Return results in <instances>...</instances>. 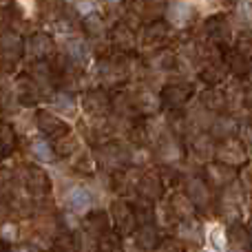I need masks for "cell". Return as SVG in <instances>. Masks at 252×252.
<instances>
[{"instance_id":"cell-1","label":"cell","mask_w":252,"mask_h":252,"mask_svg":"<svg viewBox=\"0 0 252 252\" xmlns=\"http://www.w3.org/2000/svg\"><path fill=\"white\" fill-rule=\"evenodd\" d=\"M95 161L109 173H120L130 166V153L120 142H106L97 148Z\"/></svg>"},{"instance_id":"cell-2","label":"cell","mask_w":252,"mask_h":252,"mask_svg":"<svg viewBox=\"0 0 252 252\" xmlns=\"http://www.w3.org/2000/svg\"><path fill=\"white\" fill-rule=\"evenodd\" d=\"M111 215V223L115 226V230L120 235H133L135 228L139 226L137 221V213H135V206H130L126 199H115L109 208Z\"/></svg>"},{"instance_id":"cell-3","label":"cell","mask_w":252,"mask_h":252,"mask_svg":"<svg viewBox=\"0 0 252 252\" xmlns=\"http://www.w3.org/2000/svg\"><path fill=\"white\" fill-rule=\"evenodd\" d=\"M25 53L31 60H51L58 53L56 40L47 31H33L29 38L25 40Z\"/></svg>"},{"instance_id":"cell-4","label":"cell","mask_w":252,"mask_h":252,"mask_svg":"<svg viewBox=\"0 0 252 252\" xmlns=\"http://www.w3.org/2000/svg\"><path fill=\"white\" fill-rule=\"evenodd\" d=\"M25 58V40L18 31L4 29L0 31V60L2 64L13 66Z\"/></svg>"},{"instance_id":"cell-5","label":"cell","mask_w":252,"mask_h":252,"mask_svg":"<svg viewBox=\"0 0 252 252\" xmlns=\"http://www.w3.org/2000/svg\"><path fill=\"white\" fill-rule=\"evenodd\" d=\"M135 190H137V195L142 197L144 201L155 204V201H159L161 197H164L166 182H164V177H161V173H157V170H146V173H142L137 177Z\"/></svg>"},{"instance_id":"cell-6","label":"cell","mask_w":252,"mask_h":252,"mask_svg":"<svg viewBox=\"0 0 252 252\" xmlns=\"http://www.w3.org/2000/svg\"><path fill=\"white\" fill-rule=\"evenodd\" d=\"M22 182L31 197H44L51 192V177L49 173L38 164H27L22 173Z\"/></svg>"},{"instance_id":"cell-7","label":"cell","mask_w":252,"mask_h":252,"mask_svg":"<svg viewBox=\"0 0 252 252\" xmlns=\"http://www.w3.org/2000/svg\"><path fill=\"white\" fill-rule=\"evenodd\" d=\"M204 179L213 190H223L228 188L232 182H237V168L235 166H228L223 161H210L204 168Z\"/></svg>"},{"instance_id":"cell-8","label":"cell","mask_w":252,"mask_h":252,"mask_svg":"<svg viewBox=\"0 0 252 252\" xmlns=\"http://www.w3.org/2000/svg\"><path fill=\"white\" fill-rule=\"evenodd\" d=\"M192 97V87L186 82H170L161 89L159 102L164 109L168 111H182Z\"/></svg>"},{"instance_id":"cell-9","label":"cell","mask_w":252,"mask_h":252,"mask_svg":"<svg viewBox=\"0 0 252 252\" xmlns=\"http://www.w3.org/2000/svg\"><path fill=\"white\" fill-rule=\"evenodd\" d=\"M35 126H38L40 135H42L44 139H56V137H60V135H64L71 130V126L66 124L60 115L49 111V109L35 111Z\"/></svg>"},{"instance_id":"cell-10","label":"cell","mask_w":252,"mask_h":252,"mask_svg":"<svg viewBox=\"0 0 252 252\" xmlns=\"http://www.w3.org/2000/svg\"><path fill=\"white\" fill-rule=\"evenodd\" d=\"M215 157H217L219 161H223V164L235 166L237 168V166L246 164V159H248V146L237 137L221 139L219 146L215 148Z\"/></svg>"},{"instance_id":"cell-11","label":"cell","mask_w":252,"mask_h":252,"mask_svg":"<svg viewBox=\"0 0 252 252\" xmlns=\"http://www.w3.org/2000/svg\"><path fill=\"white\" fill-rule=\"evenodd\" d=\"M204 29H206L208 40L215 44V47L221 49V51L230 44L232 31H230V22H228L226 13H215V16H210L208 20H206Z\"/></svg>"},{"instance_id":"cell-12","label":"cell","mask_w":252,"mask_h":252,"mask_svg":"<svg viewBox=\"0 0 252 252\" xmlns=\"http://www.w3.org/2000/svg\"><path fill=\"white\" fill-rule=\"evenodd\" d=\"M82 109L91 118H102V115L113 111V97H111V93L106 89H91L82 97Z\"/></svg>"},{"instance_id":"cell-13","label":"cell","mask_w":252,"mask_h":252,"mask_svg":"<svg viewBox=\"0 0 252 252\" xmlns=\"http://www.w3.org/2000/svg\"><path fill=\"white\" fill-rule=\"evenodd\" d=\"M109 42L118 53H128L130 56L135 51V47H137V33H135V29L128 22H118L109 31Z\"/></svg>"},{"instance_id":"cell-14","label":"cell","mask_w":252,"mask_h":252,"mask_svg":"<svg viewBox=\"0 0 252 252\" xmlns=\"http://www.w3.org/2000/svg\"><path fill=\"white\" fill-rule=\"evenodd\" d=\"M13 91H16V97H18V102H20V106H35L44 97L38 82H35L29 73L18 75L16 82H13Z\"/></svg>"},{"instance_id":"cell-15","label":"cell","mask_w":252,"mask_h":252,"mask_svg":"<svg viewBox=\"0 0 252 252\" xmlns=\"http://www.w3.org/2000/svg\"><path fill=\"white\" fill-rule=\"evenodd\" d=\"M168 38H170V22L168 20L153 18L142 29V44L148 49H161Z\"/></svg>"},{"instance_id":"cell-16","label":"cell","mask_w":252,"mask_h":252,"mask_svg":"<svg viewBox=\"0 0 252 252\" xmlns=\"http://www.w3.org/2000/svg\"><path fill=\"white\" fill-rule=\"evenodd\" d=\"M244 190H239V186H235V182L228 188H223V199H221V213L226 219H230V223L239 221L241 217V206H244Z\"/></svg>"},{"instance_id":"cell-17","label":"cell","mask_w":252,"mask_h":252,"mask_svg":"<svg viewBox=\"0 0 252 252\" xmlns=\"http://www.w3.org/2000/svg\"><path fill=\"white\" fill-rule=\"evenodd\" d=\"M223 62H226L228 71L235 73L237 78H246L250 73V56H246L244 51H239L237 47H226L223 49Z\"/></svg>"},{"instance_id":"cell-18","label":"cell","mask_w":252,"mask_h":252,"mask_svg":"<svg viewBox=\"0 0 252 252\" xmlns=\"http://www.w3.org/2000/svg\"><path fill=\"white\" fill-rule=\"evenodd\" d=\"M166 16H168L170 27H186V25H190V20L195 18V9L188 2L173 0V2L166 4Z\"/></svg>"},{"instance_id":"cell-19","label":"cell","mask_w":252,"mask_h":252,"mask_svg":"<svg viewBox=\"0 0 252 252\" xmlns=\"http://www.w3.org/2000/svg\"><path fill=\"white\" fill-rule=\"evenodd\" d=\"M168 213L173 215L175 219L184 221V219L195 217L197 206L192 204L190 197H188L186 192H175V195H170V199H168Z\"/></svg>"},{"instance_id":"cell-20","label":"cell","mask_w":252,"mask_h":252,"mask_svg":"<svg viewBox=\"0 0 252 252\" xmlns=\"http://www.w3.org/2000/svg\"><path fill=\"white\" fill-rule=\"evenodd\" d=\"M157 153H159V157L164 161H177L184 157V146L179 144V137L173 133H166L161 135L159 139H157Z\"/></svg>"},{"instance_id":"cell-21","label":"cell","mask_w":252,"mask_h":252,"mask_svg":"<svg viewBox=\"0 0 252 252\" xmlns=\"http://www.w3.org/2000/svg\"><path fill=\"white\" fill-rule=\"evenodd\" d=\"M201 106L208 113H223L228 109V95L217 87H208V91L201 93Z\"/></svg>"},{"instance_id":"cell-22","label":"cell","mask_w":252,"mask_h":252,"mask_svg":"<svg viewBox=\"0 0 252 252\" xmlns=\"http://www.w3.org/2000/svg\"><path fill=\"white\" fill-rule=\"evenodd\" d=\"M186 188H188L186 195L190 197V201L197 206V210L210 204V190H213V188H210L208 184H206V179H204V177H195V179H190Z\"/></svg>"},{"instance_id":"cell-23","label":"cell","mask_w":252,"mask_h":252,"mask_svg":"<svg viewBox=\"0 0 252 252\" xmlns=\"http://www.w3.org/2000/svg\"><path fill=\"white\" fill-rule=\"evenodd\" d=\"M84 230L97 241V237H102L106 230H111L109 215L102 213V210H91V213L87 215V219H84Z\"/></svg>"},{"instance_id":"cell-24","label":"cell","mask_w":252,"mask_h":252,"mask_svg":"<svg viewBox=\"0 0 252 252\" xmlns=\"http://www.w3.org/2000/svg\"><path fill=\"white\" fill-rule=\"evenodd\" d=\"M226 239H228V246H230L232 250H237V252L250 248V230L244 226V223H239V221H235V223H230V226H228Z\"/></svg>"},{"instance_id":"cell-25","label":"cell","mask_w":252,"mask_h":252,"mask_svg":"<svg viewBox=\"0 0 252 252\" xmlns=\"http://www.w3.org/2000/svg\"><path fill=\"white\" fill-rule=\"evenodd\" d=\"M226 73H228V66L223 60H213L199 71V78L204 84L208 87H219V84L226 80Z\"/></svg>"},{"instance_id":"cell-26","label":"cell","mask_w":252,"mask_h":252,"mask_svg":"<svg viewBox=\"0 0 252 252\" xmlns=\"http://www.w3.org/2000/svg\"><path fill=\"white\" fill-rule=\"evenodd\" d=\"M133 237H135V244H137L142 250H155L157 241H159V235H157L155 221L139 223V226L135 228Z\"/></svg>"},{"instance_id":"cell-27","label":"cell","mask_w":252,"mask_h":252,"mask_svg":"<svg viewBox=\"0 0 252 252\" xmlns=\"http://www.w3.org/2000/svg\"><path fill=\"white\" fill-rule=\"evenodd\" d=\"M133 106H135V115H142V118H151L159 111L161 102L155 95H151L148 91H139L133 95Z\"/></svg>"},{"instance_id":"cell-28","label":"cell","mask_w":252,"mask_h":252,"mask_svg":"<svg viewBox=\"0 0 252 252\" xmlns=\"http://www.w3.org/2000/svg\"><path fill=\"white\" fill-rule=\"evenodd\" d=\"M82 31L89 40H102L106 35V25L104 18L100 16L97 11H91L82 18Z\"/></svg>"},{"instance_id":"cell-29","label":"cell","mask_w":252,"mask_h":252,"mask_svg":"<svg viewBox=\"0 0 252 252\" xmlns=\"http://www.w3.org/2000/svg\"><path fill=\"white\" fill-rule=\"evenodd\" d=\"M237 128H239V124L235 122L232 118H228V115L219 113V118H215L213 126H210V135L215 137V142H221V139H228V137H235L237 135Z\"/></svg>"},{"instance_id":"cell-30","label":"cell","mask_w":252,"mask_h":252,"mask_svg":"<svg viewBox=\"0 0 252 252\" xmlns=\"http://www.w3.org/2000/svg\"><path fill=\"white\" fill-rule=\"evenodd\" d=\"M62 53H64L73 64L84 66V62H87V58H89V44L84 42L82 38H69L64 42V51Z\"/></svg>"},{"instance_id":"cell-31","label":"cell","mask_w":252,"mask_h":252,"mask_svg":"<svg viewBox=\"0 0 252 252\" xmlns=\"http://www.w3.org/2000/svg\"><path fill=\"white\" fill-rule=\"evenodd\" d=\"M215 148H217V144H215V137L210 133H197V135H192L190 151L195 153L197 157L206 159V157L215 155Z\"/></svg>"},{"instance_id":"cell-32","label":"cell","mask_w":252,"mask_h":252,"mask_svg":"<svg viewBox=\"0 0 252 252\" xmlns=\"http://www.w3.org/2000/svg\"><path fill=\"white\" fill-rule=\"evenodd\" d=\"M51 146H53V153L56 157H69V155H75L78 153V137L73 133H64L60 137L51 139Z\"/></svg>"},{"instance_id":"cell-33","label":"cell","mask_w":252,"mask_h":252,"mask_svg":"<svg viewBox=\"0 0 252 252\" xmlns=\"http://www.w3.org/2000/svg\"><path fill=\"white\" fill-rule=\"evenodd\" d=\"M20 109L13 84H0V115H13Z\"/></svg>"},{"instance_id":"cell-34","label":"cell","mask_w":252,"mask_h":252,"mask_svg":"<svg viewBox=\"0 0 252 252\" xmlns=\"http://www.w3.org/2000/svg\"><path fill=\"white\" fill-rule=\"evenodd\" d=\"M91 204H93V197L87 188H73L69 192V197H66V206H69L71 213H82Z\"/></svg>"},{"instance_id":"cell-35","label":"cell","mask_w":252,"mask_h":252,"mask_svg":"<svg viewBox=\"0 0 252 252\" xmlns=\"http://www.w3.org/2000/svg\"><path fill=\"white\" fill-rule=\"evenodd\" d=\"M179 235H182L184 241H192V244H201L204 241V228L197 221L195 217L184 219L182 226H179Z\"/></svg>"},{"instance_id":"cell-36","label":"cell","mask_w":252,"mask_h":252,"mask_svg":"<svg viewBox=\"0 0 252 252\" xmlns=\"http://www.w3.org/2000/svg\"><path fill=\"white\" fill-rule=\"evenodd\" d=\"M51 252H82V248H80V241L73 237V232L62 230L60 235H56V239H53Z\"/></svg>"},{"instance_id":"cell-37","label":"cell","mask_w":252,"mask_h":252,"mask_svg":"<svg viewBox=\"0 0 252 252\" xmlns=\"http://www.w3.org/2000/svg\"><path fill=\"white\" fill-rule=\"evenodd\" d=\"M97 252H124L122 235L118 230H106L102 237H97Z\"/></svg>"},{"instance_id":"cell-38","label":"cell","mask_w":252,"mask_h":252,"mask_svg":"<svg viewBox=\"0 0 252 252\" xmlns=\"http://www.w3.org/2000/svg\"><path fill=\"white\" fill-rule=\"evenodd\" d=\"M0 142H2L7 155H11V153L18 148V133L7 120H0Z\"/></svg>"},{"instance_id":"cell-39","label":"cell","mask_w":252,"mask_h":252,"mask_svg":"<svg viewBox=\"0 0 252 252\" xmlns=\"http://www.w3.org/2000/svg\"><path fill=\"white\" fill-rule=\"evenodd\" d=\"M175 62H177V58H175V53L170 51V49H155V56L151 58V64L155 66V69H161V71H168V69H175Z\"/></svg>"},{"instance_id":"cell-40","label":"cell","mask_w":252,"mask_h":252,"mask_svg":"<svg viewBox=\"0 0 252 252\" xmlns=\"http://www.w3.org/2000/svg\"><path fill=\"white\" fill-rule=\"evenodd\" d=\"M31 151L38 159L42 161H51L56 159V153H53V146H51V139H44V142H33L31 144Z\"/></svg>"},{"instance_id":"cell-41","label":"cell","mask_w":252,"mask_h":252,"mask_svg":"<svg viewBox=\"0 0 252 252\" xmlns=\"http://www.w3.org/2000/svg\"><path fill=\"white\" fill-rule=\"evenodd\" d=\"M155 252H186L184 244L179 239H173V237H164V239L157 241Z\"/></svg>"},{"instance_id":"cell-42","label":"cell","mask_w":252,"mask_h":252,"mask_svg":"<svg viewBox=\"0 0 252 252\" xmlns=\"http://www.w3.org/2000/svg\"><path fill=\"white\" fill-rule=\"evenodd\" d=\"M11 186H13V177L7 168H0V201L7 199L9 192H11Z\"/></svg>"},{"instance_id":"cell-43","label":"cell","mask_w":252,"mask_h":252,"mask_svg":"<svg viewBox=\"0 0 252 252\" xmlns=\"http://www.w3.org/2000/svg\"><path fill=\"white\" fill-rule=\"evenodd\" d=\"M210 246H213L217 252H221V250H226V246H228V239H226V228H215L213 232H210Z\"/></svg>"},{"instance_id":"cell-44","label":"cell","mask_w":252,"mask_h":252,"mask_svg":"<svg viewBox=\"0 0 252 252\" xmlns=\"http://www.w3.org/2000/svg\"><path fill=\"white\" fill-rule=\"evenodd\" d=\"M241 142H244L248 148H252V122L241 126Z\"/></svg>"},{"instance_id":"cell-45","label":"cell","mask_w":252,"mask_h":252,"mask_svg":"<svg viewBox=\"0 0 252 252\" xmlns=\"http://www.w3.org/2000/svg\"><path fill=\"white\" fill-rule=\"evenodd\" d=\"M0 252H13L11 244H9V241H4V239H0Z\"/></svg>"},{"instance_id":"cell-46","label":"cell","mask_w":252,"mask_h":252,"mask_svg":"<svg viewBox=\"0 0 252 252\" xmlns=\"http://www.w3.org/2000/svg\"><path fill=\"white\" fill-rule=\"evenodd\" d=\"M244 100H246V104H248L250 109H252V89H248V93L244 95Z\"/></svg>"},{"instance_id":"cell-47","label":"cell","mask_w":252,"mask_h":252,"mask_svg":"<svg viewBox=\"0 0 252 252\" xmlns=\"http://www.w3.org/2000/svg\"><path fill=\"white\" fill-rule=\"evenodd\" d=\"M7 157V151H4V146H2V142H0V161Z\"/></svg>"},{"instance_id":"cell-48","label":"cell","mask_w":252,"mask_h":252,"mask_svg":"<svg viewBox=\"0 0 252 252\" xmlns=\"http://www.w3.org/2000/svg\"><path fill=\"white\" fill-rule=\"evenodd\" d=\"M106 4H120V0H104Z\"/></svg>"},{"instance_id":"cell-49","label":"cell","mask_w":252,"mask_h":252,"mask_svg":"<svg viewBox=\"0 0 252 252\" xmlns=\"http://www.w3.org/2000/svg\"><path fill=\"white\" fill-rule=\"evenodd\" d=\"M250 248H252V228H250Z\"/></svg>"},{"instance_id":"cell-50","label":"cell","mask_w":252,"mask_h":252,"mask_svg":"<svg viewBox=\"0 0 252 252\" xmlns=\"http://www.w3.org/2000/svg\"><path fill=\"white\" fill-rule=\"evenodd\" d=\"M0 2H11V0H0Z\"/></svg>"},{"instance_id":"cell-51","label":"cell","mask_w":252,"mask_h":252,"mask_svg":"<svg viewBox=\"0 0 252 252\" xmlns=\"http://www.w3.org/2000/svg\"><path fill=\"white\" fill-rule=\"evenodd\" d=\"M232 2H239V0H232Z\"/></svg>"}]
</instances>
